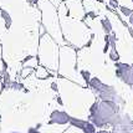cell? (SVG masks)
I'll use <instances>...</instances> for the list:
<instances>
[{
	"label": "cell",
	"instance_id": "2",
	"mask_svg": "<svg viewBox=\"0 0 133 133\" xmlns=\"http://www.w3.org/2000/svg\"><path fill=\"white\" fill-rule=\"evenodd\" d=\"M39 64L47 69L51 74H57L58 58H60V44L47 32L40 37L39 46Z\"/></svg>",
	"mask_w": 133,
	"mask_h": 133
},
{
	"label": "cell",
	"instance_id": "11",
	"mask_svg": "<svg viewBox=\"0 0 133 133\" xmlns=\"http://www.w3.org/2000/svg\"><path fill=\"white\" fill-rule=\"evenodd\" d=\"M101 3H104V4H107V3H108V0H101Z\"/></svg>",
	"mask_w": 133,
	"mask_h": 133
},
{
	"label": "cell",
	"instance_id": "1",
	"mask_svg": "<svg viewBox=\"0 0 133 133\" xmlns=\"http://www.w3.org/2000/svg\"><path fill=\"white\" fill-rule=\"evenodd\" d=\"M57 11L65 41L69 42L70 45L74 46L75 49L88 46L92 41L93 36L90 28L87 26L86 21L70 16L67 8L62 1L57 8Z\"/></svg>",
	"mask_w": 133,
	"mask_h": 133
},
{
	"label": "cell",
	"instance_id": "10",
	"mask_svg": "<svg viewBox=\"0 0 133 133\" xmlns=\"http://www.w3.org/2000/svg\"><path fill=\"white\" fill-rule=\"evenodd\" d=\"M127 21L129 24V28H133V12L127 17Z\"/></svg>",
	"mask_w": 133,
	"mask_h": 133
},
{
	"label": "cell",
	"instance_id": "8",
	"mask_svg": "<svg viewBox=\"0 0 133 133\" xmlns=\"http://www.w3.org/2000/svg\"><path fill=\"white\" fill-rule=\"evenodd\" d=\"M118 10H119V12H121V14L124 17H128L133 12V8H131V6H127V5H119Z\"/></svg>",
	"mask_w": 133,
	"mask_h": 133
},
{
	"label": "cell",
	"instance_id": "6",
	"mask_svg": "<svg viewBox=\"0 0 133 133\" xmlns=\"http://www.w3.org/2000/svg\"><path fill=\"white\" fill-rule=\"evenodd\" d=\"M35 75H36L37 78H41V80H42V78H49V77L51 76V72H50L47 69H45L44 66H41L40 65V66L37 67V70H36Z\"/></svg>",
	"mask_w": 133,
	"mask_h": 133
},
{
	"label": "cell",
	"instance_id": "7",
	"mask_svg": "<svg viewBox=\"0 0 133 133\" xmlns=\"http://www.w3.org/2000/svg\"><path fill=\"white\" fill-rule=\"evenodd\" d=\"M51 117L54 118V121H58V122H66L70 119L65 112H60V111H55Z\"/></svg>",
	"mask_w": 133,
	"mask_h": 133
},
{
	"label": "cell",
	"instance_id": "3",
	"mask_svg": "<svg viewBox=\"0 0 133 133\" xmlns=\"http://www.w3.org/2000/svg\"><path fill=\"white\" fill-rule=\"evenodd\" d=\"M37 5L41 11V25L44 26L45 31L49 35H51L60 45H65L66 41L64 40V35L61 30L57 8H55L47 0H39Z\"/></svg>",
	"mask_w": 133,
	"mask_h": 133
},
{
	"label": "cell",
	"instance_id": "5",
	"mask_svg": "<svg viewBox=\"0 0 133 133\" xmlns=\"http://www.w3.org/2000/svg\"><path fill=\"white\" fill-rule=\"evenodd\" d=\"M101 28L104 35H110L111 32H113V25L107 16L101 17Z\"/></svg>",
	"mask_w": 133,
	"mask_h": 133
},
{
	"label": "cell",
	"instance_id": "9",
	"mask_svg": "<svg viewBox=\"0 0 133 133\" xmlns=\"http://www.w3.org/2000/svg\"><path fill=\"white\" fill-rule=\"evenodd\" d=\"M47 1H50L52 5L55 6V8H58L60 4H61V0H47Z\"/></svg>",
	"mask_w": 133,
	"mask_h": 133
},
{
	"label": "cell",
	"instance_id": "12",
	"mask_svg": "<svg viewBox=\"0 0 133 133\" xmlns=\"http://www.w3.org/2000/svg\"><path fill=\"white\" fill-rule=\"evenodd\" d=\"M132 6H133V0H132Z\"/></svg>",
	"mask_w": 133,
	"mask_h": 133
},
{
	"label": "cell",
	"instance_id": "4",
	"mask_svg": "<svg viewBox=\"0 0 133 133\" xmlns=\"http://www.w3.org/2000/svg\"><path fill=\"white\" fill-rule=\"evenodd\" d=\"M57 76L64 77L66 80L74 81L81 86H85L86 82L82 80L80 71L76 66V50L74 46L61 45L60 46V58H58Z\"/></svg>",
	"mask_w": 133,
	"mask_h": 133
}]
</instances>
